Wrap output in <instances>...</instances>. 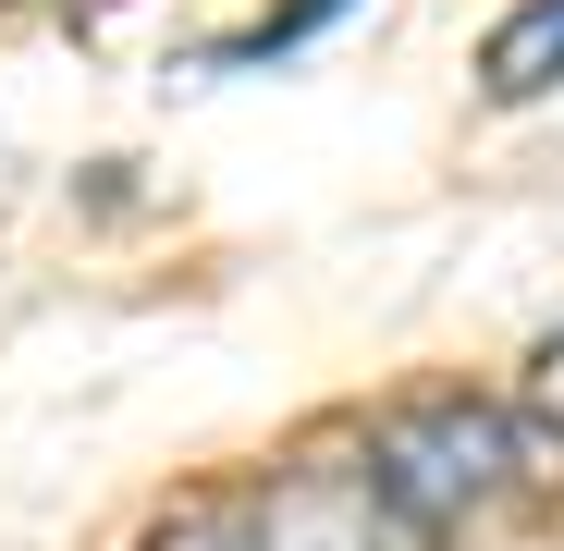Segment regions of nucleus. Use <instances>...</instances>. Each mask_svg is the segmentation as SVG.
Instances as JSON below:
<instances>
[{
    "label": "nucleus",
    "mask_w": 564,
    "mask_h": 551,
    "mask_svg": "<svg viewBox=\"0 0 564 551\" xmlns=\"http://www.w3.org/2000/svg\"><path fill=\"white\" fill-rule=\"evenodd\" d=\"M368 478H381V503L430 539V527H479L491 503H516V417L479 405V393H417L393 405L381 429H368Z\"/></svg>",
    "instance_id": "1"
},
{
    "label": "nucleus",
    "mask_w": 564,
    "mask_h": 551,
    "mask_svg": "<svg viewBox=\"0 0 564 551\" xmlns=\"http://www.w3.org/2000/svg\"><path fill=\"white\" fill-rule=\"evenodd\" d=\"M246 551H417V527L368 466H295L270 503H246Z\"/></svg>",
    "instance_id": "2"
},
{
    "label": "nucleus",
    "mask_w": 564,
    "mask_h": 551,
    "mask_svg": "<svg viewBox=\"0 0 564 551\" xmlns=\"http://www.w3.org/2000/svg\"><path fill=\"white\" fill-rule=\"evenodd\" d=\"M552 74H564V0H528V13H503L479 37V86L491 99H540Z\"/></svg>",
    "instance_id": "3"
},
{
    "label": "nucleus",
    "mask_w": 564,
    "mask_h": 551,
    "mask_svg": "<svg viewBox=\"0 0 564 551\" xmlns=\"http://www.w3.org/2000/svg\"><path fill=\"white\" fill-rule=\"evenodd\" d=\"M516 478H528V491L564 478V331H552L540 367H528V405H516Z\"/></svg>",
    "instance_id": "4"
},
{
    "label": "nucleus",
    "mask_w": 564,
    "mask_h": 551,
    "mask_svg": "<svg viewBox=\"0 0 564 551\" xmlns=\"http://www.w3.org/2000/svg\"><path fill=\"white\" fill-rule=\"evenodd\" d=\"M332 13H356V0H295V13H270V25H246V37H221L209 62H270V49H295V37H319Z\"/></svg>",
    "instance_id": "5"
},
{
    "label": "nucleus",
    "mask_w": 564,
    "mask_h": 551,
    "mask_svg": "<svg viewBox=\"0 0 564 551\" xmlns=\"http://www.w3.org/2000/svg\"><path fill=\"white\" fill-rule=\"evenodd\" d=\"M148 551H246V503H184Z\"/></svg>",
    "instance_id": "6"
}]
</instances>
